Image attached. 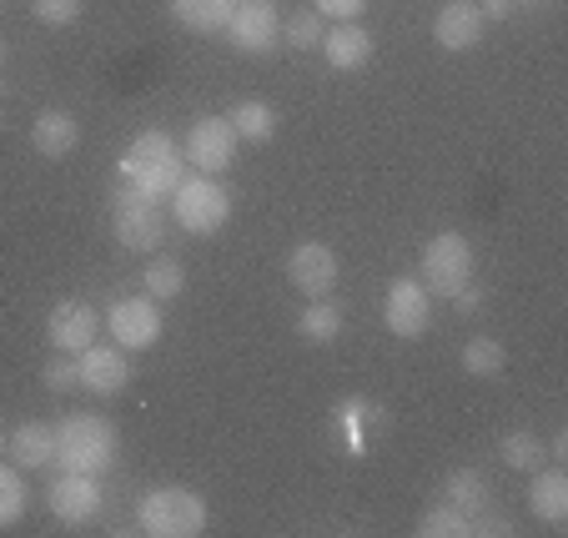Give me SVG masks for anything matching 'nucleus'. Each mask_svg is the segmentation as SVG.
<instances>
[{"label": "nucleus", "instance_id": "nucleus-29", "mask_svg": "<svg viewBox=\"0 0 568 538\" xmlns=\"http://www.w3.org/2000/svg\"><path fill=\"white\" fill-rule=\"evenodd\" d=\"M282 35H287L297 51H312V45H322V35H327V21H322L317 11H297V16H287Z\"/></svg>", "mask_w": 568, "mask_h": 538}, {"label": "nucleus", "instance_id": "nucleus-30", "mask_svg": "<svg viewBox=\"0 0 568 538\" xmlns=\"http://www.w3.org/2000/svg\"><path fill=\"white\" fill-rule=\"evenodd\" d=\"M31 16L41 26H71L81 16V0H31Z\"/></svg>", "mask_w": 568, "mask_h": 538}, {"label": "nucleus", "instance_id": "nucleus-2", "mask_svg": "<svg viewBox=\"0 0 568 538\" xmlns=\"http://www.w3.org/2000/svg\"><path fill=\"white\" fill-rule=\"evenodd\" d=\"M182 176H186V156L166 131H141L126 146V156H121V182L141 196H156V202L172 196Z\"/></svg>", "mask_w": 568, "mask_h": 538}, {"label": "nucleus", "instance_id": "nucleus-32", "mask_svg": "<svg viewBox=\"0 0 568 538\" xmlns=\"http://www.w3.org/2000/svg\"><path fill=\"white\" fill-rule=\"evenodd\" d=\"M317 16H333V21H357L367 11V0H312Z\"/></svg>", "mask_w": 568, "mask_h": 538}, {"label": "nucleus", "instance_id": "nucleus-31", "mask_svg": "<svg viewBox=\"0 0 568 538\" xmlns=\"http://www.w3.org/2000/svg\"><path fill=\"white\" fill-rule=\"evenodd\" d=\"M45 388L51 393H81V367H75V357H55V363H45Z\"/></svg>", "mask_w": 568, "mask_h": 538}, {"label": "nucleus", "instance_id": "nucleus-25", "mask_svg": "<svg viewBox=\"0 0 568 538\" xmlns=\"http://www.w3.org/2000/svg\"><path fill=\"white\" fill-rule=\"evenodd\" d=\"M508 367V353L498 337H473L468 347H463V373L468 377H498Z\"/></svg>", "mask_w": 568, "mask_h": 538}, {"label": "nucleus", "instance_id": "nucleus-7", "mask_svg": "<svg viewBox=\"0 0 568 538\" xmlns=\"http://www.w3.org/2000/svg\"><path fill=\"white\" fill-rule=\"evenodd\" d=\"M101 323H106L111 343H116L121 353H146V347H156L161 327H166L161 323V302L156 297H121Z\"/></svg>", "mask_w": 568, "mask_h": 538}, {"label": "nucleus", "instance_id": "nucleus-13", "mask_svg": "<svg viewBox=\"0 0 568 538\" xmlns=\"http://www.w3.org/2000/svg\"><path fill=\"white\" fill-rule=\"evenodd\" d=\"M226 35L247 55H262L282 41V11L272 0H236V16H232V26H226Z\"/></svg>", "mask_w": 568, "mask_h": 538}, {"label": "nucleus", "instance_id": "nucleus-5", "mask_svg": "<svg viewBox=\"0 0 568 538\" xmlns=\"http://www.w3.org/2000/svg\"><path fill=\"white\" fill-rule=\"evenodd\" d=\"M473 267H478L473 242L458 237V232H438V237L423 247V257H418V282L433 292V297H453L458 287H468L473 282Z\"/></svg>", "mask_w": 568, "mask_h": 538}, {"label": "nucleus", "instance_id": "nucleus-9", "mask_svg": "<svg viewBox=\"0 0 568 538\" xmlns=\"http://www.w3.org/2000/svg\"><path fill=\"white\" fill-rule=\"evenodd\" d=\"M383 323L393 337H423L433 323V292L423 287L418 277H393V287H387L383 297Z\"/></svg>", "mask_w": 568, "mask_h": 538}, {"label": "nucleus", "instance_id": "nucleus-22", "mask_svg": "<svg viewBox=\"0 0 568 538\" xmlns=\"http://www.w3.org/2000/svg\"><path fill=\"white\" fill-rule=\"evenodd\" d=\"M448 504L458 508L463 518H473V524H478L483 508H488V484H483V474H473V468H458V474L448 478Z\"/></svg>", "mask_w": 568, "mask_h": 538}, {"label": "nucleus", "instance_id": "nucleus-3", "mask_svg": "<svg viewBox=\"0 0 568 538\" xmlns=\"http://www.w3.org/2000/svg\"><path fill=\"white\" fill-rule=\"evenodd\" d=\"M136 528L151 538H196L206 528V498L192 488H151L136 504Z\"/></svg>", "mask_w": 568, "mask_h": 538}, {"label": "nucleus", "instance_id": "nucleus-1", "mask_svg": "<svg viewBox=\"0 0 568 538\" xmlns=\"http://www.w3.org/2000/svg\"><path fill=\"white\" fill-rule=\"evenodd\" d=\"M116 423L101 418V413H71V418L55 423V453L51 464L61 474H91L101 478L116 464Z\"/></svg>", "mask_w": 568, "mask_h": 538}, {"label": "nucleus", "instance_id": "nucleus-10", "mask_svg": "<svg viewBox=\"0 0 568 538\" xmlns=\"http://www.w3.org/2000/svg\"><path fill=\"white\" fill-rule=\"evenodd\" d=\"M97 333H101V317H97L91 302L65 297V302H55L51 313H45V337H51L55 353H71V357L87 353V347L97 343Z\"/></svg>", "mask_w": 568, "mask_h": 538}, {"label": "nucleus", "instance_id": "nucleus-18", "mask_svg": "<svg viewBox=\"0 0 568 538\" xmlns=\"http://www.w3.org/2000/svg\"><path fill=\"white\" fill-rule=\"evenodd\" d=\"M6 453H11V464L21 468V474H31V468H45L55 453V428L51 423H21V428L6 438Z\"/></svg>", "mask_w": 568, "mask_h": 538}, {"label": "nucleus", "instance_id": "nucleus-38", "mask_svg": "<svg viewBox=\"0 0 568 538\" xmlns=\"http://www.w3.org/2000/svg\"><path fill=\"white\" fill-rule=\"evenodd\" d=\"M528 6H548V0H528Z\"/></svg>", "mask_w": 568, "mask_h": 538}, {"label": "nucleus", "instance_id": "nucleus-28", "mask_svg": "<svg viewBox=\"0 0 568 538\" xmlns=\"http://www.w3.org/2000/svg\"><path fill=\"white\" fill-rule=\"evenodd\" d=\"M21 514H26V478H21V468L0 464V528L21 524Z\"/></svg>", "mask_w": 568, "mask_h": 538}, {"label": "nucleus", "instance_id": "nucleus-12", "mask_svg": "<svg viewBox=\"0 0 568 538\" xmlns=\"http://www.w3.org/2000/svg\"><path fill=\"white\" fill-rule=\"evenodd\" d=\"M287 282L307 302L333 297V287H337V257H333V247H322V242H297V247L287 252Z\"/></svg>", "mask_w": 568, "mask_h": 538}, {"label": "nucleus", "instance_id": "nucleus-23", "mask_svg": "<svg viewBox=\"0 0 568 538\" xmlns=\"http://www.w3.org/2000/svg\"><path fill=\"white\" fill-rule=\"evenodd\" d=\"M146 297H156V302H172V297H182L186 292V267L176 257H151L146 262Z\"/></svg>", "mask_w": 568, "mask_h": 538}, {"label": "nucleus", "instance_id": "nucleus-21", "mask_svg": "<svg viewBox=\"0 0 568 538\" xmlns=\"http://www.w3.org/2000/svg\"><path fill=\"white\" fill-rule=\"evenodd\" d=\"M337 333H343V313H337L333 297H317V302H307V307H302V317H297V337H302V343L322 347V343H333Z\"/></svg>", "mask_w": 568, "mask_h": 538}, {"label": "nucleus", "instance_id": "nucleus-4", "mask_svg": "<svg viewBox=\"0 0 568 538\" xmlns=\"http://www.w3.org/2000/svg\"><path fill=\"white\" fill-rule=\"evenodd\" d=\"M172 216H176V226L192 232V237H212V232L226 226V216H232V196H226V186L206 172L182 176L172 192Z\"/></svg>", "mask_w": 568, "mask_h": 538}, {"label": "nucleus", "instance_id": "nucleus-26", "mask_svg": "<svg viewBox=\"0 0 568 538\" xmlns=\"http://www.w3.org/2000/svg\"><path fill=\"white\" fill-rule=\"evenodd\" d=\"M498 458H504L514 474H534V468L544 464V443H538L528 428H518V433H508V438L498 443Z\"/></svg>", "mask_w": 568, "mask_h": 538}, {"label": "nucleus", "instance_id": "nucleus-15", "mask_svg": "<svg viewBox=\"0 0 568 538\" xmlns=\"http://www.w3.org/2000/svg\"><path fill=\"white\" fill-rule=\"evenodd\" d=\"M483 11L473 6V0H448L438 11V21H433V41L443 45V51H473V45L483 41Z\"/></svg>", "mask_w": 568, "mask_h": 538}, {"label": "nucleus", "instance_id": "nucleus-33", "mask_svg": "<svg viewBox=\"0 0 568 538\" xmlns=\"http://www.w3.org/2000/svg\"><path fill=\"white\" fill-rule=\"evenodd\" d=\"M448 302H453V307H458V313H478V307H483V292L468 282V287H458Z\"/></svg>", "mask_w": 568, "mask_h": 538}, {"label": "nucleus", "instance_id": "nucleus-6", "mask_svg": "<svg viewBox=\"0 0 568 538\" xmlns=\"http://www.w3.org/2000/svg\"><path fill=\"white\" fill-rule=\"evenodd\" d=\"M111 232L126 252H156L166 237V212H161L156 196L131 192L126 182L116 186V212H111Z\"/></svg>", "mask_w": 568, "mask_h": 538}, {"label": "nucleus", "instance_id": "nucleus-37", "mask_svg": "<svg viewBox=\"0 0 568 538\" xmlns=\"http://www.w3.org/2000/svg\"><path fill=\"white\" fill-rule=\"evenodd\" d=\"M0 453H6V433H0Z\"/></svg>", "mask_w": 568, "mask_h": 538}, {"label": "nucleus", "instance_id": "nucleus-27", "mask_svg": "<svg viewBox=\"0 0 568 538\" xmlns=\"http://www.w3.org/2000/svg\"><path fill=\"white\" fill-rule=\"evenodd\" d=\"M418 534L423 538H463V534H473V518H463L453 504H443L418 518Z\"/></svg>", "mask_w": 568, "mask_h": 538}, {"label": "nucleus", "instance_id": "nucleus-14", "mask_svg": "<svg viewBox=\"0 0 568 538\" xmlns=\"http://www.w3.org/2000/svg\"><path fill=\"white\" fill-rule=\"evenodd\" d=\"M45 504L61 524H91L101 514V484L91 474H61L45 494Z\"/></svg>", "mask_w": 568, "mask_h": 538}, {"label": "nucleus", "instance_id": "nucleus-11", "mask_svg": "<svg viewBox=\"0 0 568 538\" xmlns=\"http://www.w3.org/2000/svg\"><path fill=\"white\" fill-rule=\"evenodd\" d=\"M75 367H81V393H91V398H116L136 377V367L126 363L121 347H97V343L87 353H75Z\"/></svg>", "mask_w": 568, "mask_h": 538}, {"label": "nucleus", "instance_id": "nucleus-24", "mask_svg": "<svg viewBox=\"0 0 568 538\" xmlns=\"http://www.w3.org/2000/svg\"><path fill=\"white\" fill-rule=\"evenodd\" d=\"M232 126L242 141H272L277 136V111H272L267 101H242V106L232 111Z\"/></svg>", "mask_w": 568, "mask_h": 538}, {"label": "nucleus", "instance_id": "nucleus-34", "mask_svg": "<svg viewBox=\"0 0 568 538\" xmlns=\"http://www.w3.org/2000/svg\"><path fill=\"white\" fill-rule=\"evenodd\" d=\"M478 11H483V21H508V16H514V0H483Z\"/></svg>", "mask_w": 568, "mask_h": 538}, {"label": "nucleus", "instance_id": "nucleus-8", "mask_svg": "<svg viewBox=\"0 0 568 538\" xmlns=\"http://www.w3.org/2000/svg\"><path fill=\"white\" fill-rule=\"evenodd\" d=\"M236 146H242V136H236L232 116H202V121H192V131H186L182 156H186V166L216 176L236 162Z\"/></svg>", "mask_w": 568, "mask_h": 538}, {"label": "nucleus", "instance_id": "nucleus-20", "mask_svg": "<svg viewBox=\"0 0 568 538\" xmlns=\"http://www.w3.org/2000/svg\"><path fill=\"white\" fill-rule=\"evenodd\" d=\"M528 508H534V518H544V524H564L568 518V474H558V468L538 474L534 488H528Z\"/></svg>", "mask_w": 568, "mask_h": 538}, {"label": "nucleus", "instance_id": "nucleus-35", "mask_svg": "<svg viewBox=\"0 0 568 538\" xmlns=\"http://www.w3.org/2000/svg\"><path fill=\"white\" fill-rule=\"evenodd\" d=\"M548 453H554V458H568V433H558V438L548 443Z\"/></svg>", "mask_w": 568, "mask_h": 538}, {"label": "nucleus", "instance_id": "nucleus-36", "mask_svg": "<svg viewBox=\"0 0 568 538\" xmlns=\"http://www.w3.org/2000/svg\"><path fill=\"white\" fill-rule=\"evenodd\" d=\"M0 61H6V35H0Z\"/></svg>", "mask_w": 568, "mask_h": 538}, {"label": "nucleus", "instance_id": "nucleus-16", "mask_svg": "<svg viewBox=\"0 0 568 538\" xmlns=\"http://www.w3.org/2000/svg\"><path fill=\"white\" fill-rule=\"evenodd\" d=\"M75 141H81V121H75L71 111L51 106V111H41V116H36V126H31V146L41 151L45 162H61V156H71Z\"/></svg>", "mask_w": 568, "mask_h": 538}, {"label": "nucleus", "instance_id": "nucleus-17", "mask_svg": "<svg viewBox=\"0 0 568 538\" xmlns=\"http://www.w3.org/2000/svg\"><path fill=\"white\" fill-rule=\"evenodd\" d=\"M322 51H327V65L333 71H363L367 61H373V35L363 31V26H353V21H337V31H327L322 35Z\"/></svg>", "mask_w": 568, "mask_h": 538}, {"label": "nucleus", "instance_id": "nucleus-19", "mask_svg": "<svg viewBox=\"0 0 568 538\" xmlns=\"http://www.w3.org/2000/svg\"><path fill=\"white\" fill-rule=\"evenodd\" d=\"M166 6H172V16L186 31H202V35L226 31L236 16V0H166Z\"/></svg>", "mask_w": 568, "mask_h": 538}]
</instances>
